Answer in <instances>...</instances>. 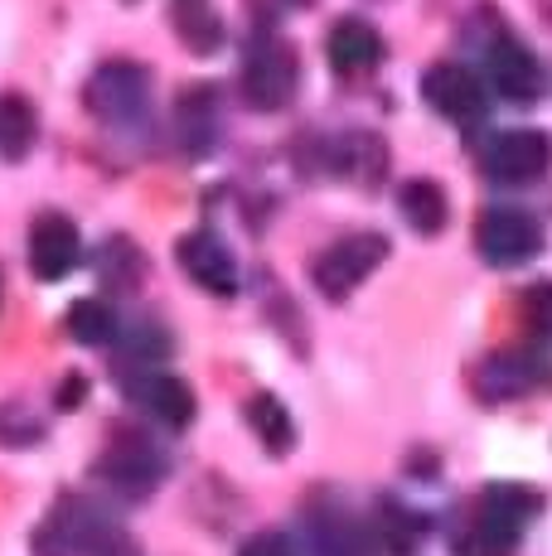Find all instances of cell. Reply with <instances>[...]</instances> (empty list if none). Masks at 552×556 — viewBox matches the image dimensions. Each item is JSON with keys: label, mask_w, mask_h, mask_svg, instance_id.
I'll return each mask as SVG.
<instances>
[{"label": "cell", "mask_w": 552, "mask_h": 556, "mask_svg": "<svg viewBox=\"0 0 552 556\" xmlns=\"http://www.w3.org/2000/svg\"><path fill=\"white\" fill-rule=\"evenodd\" d=\"M88 112L116 131H141L151 122V73L146 63L112 59L88 78Z\"/></svg>", "instance_id": "obj_3"}, {"label": "cell", "mask_w": 552, "mask_h": 556, "mask_svg": "<svg viewBox=\"0 0 552 556\" xmlns=\"http://www.w3.org/2000/svg\"><path fill=\"white\" fill-rule=\"evenodd\" d=\"M238 556H296V547L286 532H252V538L238 547Z\"/></svg>", "instance_id": "obj_26"}, {"label": "cell", "mask_w": 552, "mask_h": 556, "mask_svg": "<svg viewBox=\"0 0 552 556\" xmlns=\"http://www.w3.org/2000/svg\"><path fill=\"white\" fill-rule=\"evenodd\" d=\"M175 256H179V266H185V276L199 286V291H209V295H238V262H233V252H228V242L218 238V232H209V228H199V232H185V238L175 242Z\"/></svg>", "instance_id": "obj_8"}, {"label": "cell", "mask_w": 552, "mask_h": 556, "mask_svg": "<svg viewBox=\"0 0 552 556\" xmlns=\"http://www.w3.org/2000/svg\"><path fill=\"white\" fill-rule=\"evenodd\" d=\"M538 513V494L518 484H494L485 489L475 522L461 538V556H514L518 538H524V522Z\"/></svg>", "instance_id": "obj_2"}, {"label": "cell", "mask_w": 552, "mask_h": 556, "mask_svg": "<svg viewBox=\"0 0 552 556\" xmlns=\"http://www.w3.org/2000/svg\"><path fill=\"white\" fill-rule=\"evenodd\" d=\"M39 136V112L20 92H0V160H25Z\"/></svg>", "instance_id": "obj_19"}, {"label": "cell", "mask_w": 552, "mask_h": 556, "mask_svg": "<svg viewBox=\"0 0 552 556\" xmlns=\"http://www.w3.org/2000/svg\"><path fill=\"white\" fill-rule=\"evenodd\" d=\"M296 83H301V63H296L291 45H281L272 29H262L242 53V98L258 112H281L296 98Z\"/></svg>", "instance_id": "obj_4"}, {"label": "cell", "mask_w": 552, "mask_h": 556, "mask_svg": "<svg viewBox=\"0 0 552 556\" xmlns=\"http://www.w3.org/2000/svg\"><path fill=\"white\" fill-rule=\"evenodd\" d=\"M325 53H330V63L344 78H354V73H368V68H378L384 63V35H378L368 20H359V15H344V20H335L330 25V39H325Z\"/></svg>", "instance_id": "obj_15"}, {"label": "cell", "mask_w": 552, "mask_h": 556, "mask_svg": "<svg viewBox=\"0 0 552 556\" xmlns=\"http://www.w3.org/2000/svg\"><path fill=\"white\" fill-rule=\"evenodd\" d=\"M524 319H528V329H534L538 339H552V281L528 286V295H524Z\"/></svg>", "instance_id": "obj_25"}, {"label": "cell", "mask_w": 552, "mask_h": 556, "mask_svg": "<svg viewBox=\"0 0 552 556\" xmlns=\"http://www.w3.org/2000/svg\"><path fill=\"white\" fill-rule=\"evenodd\" d=\"M98 276L108 291H136L146 281V252L131 238H108L98 248Z\"/></svg>", "instance_id": "obj_21"}, {"label": "cell", "mask_w": 552, "mask_h": 556, "mask_svg": "<svg viewBox=\"0 0 552 556\" xmlns=\"http://www.w3.org/2000/svg\"><path fill=\"white\" fill-rule=\"evenodd\" d=\"M384 256H388L384 232H349V238L330 242V248L311 262V281H315V291L321 295L344 301V295H354L359 286L384 266Z\"/></svg>", "instance_id": "obj_5"}, {"label": "cell", "mask_w": 552, "mask_h": 556, "mask_svg": "<svg viewBox=\"0 0 552 556\" xmlns=\"http://www.w3.org/2000/svg\"><path fill=\"white\" fill-rule=\"evenodd\" d=\"M538 372H543V363H538L534 354H494L480 372V392L494 397V402L518 397V392H528L538 382Z\"/></svg>", "instance_id": "obj_20"}, {"label": "cell", "mask_w": 552, "mask_h": 556, "mask_svg": "<svg viewBox=\"0 0 552 556\" xmlns=\"http://www.w3.org/2000/svg\"><path fill=\"white\" fill-rule=\"evenodd\" d=\"M175 136L195 160L218 151L223 112H218V88L214 83H189V88L175 98Z\"/></svg>", "instance_id": "obj_13"}, {"label": "cell", "mask_w": 552, "mask_h": 556, "mask_svg": "<svg viewBox=\"0 0 552 556\" xmlns=\"http://www.w3.org/2000/svg\"><path fill=\"white\" fill-rule=\"evenodd\" d=\"M170 25L195 59H209L223 45V15L214 10V0H170Z\"/></svg>", "instance_id": "obj_16"}, {"label": "cell", "mask_w": 552, "mask_h": 556, "mask_svg": "<svg viewBox=\"0 0 552 556\" xmlns=\"http://www.w3.org/2000/svg\"><path fill=\"white\" fill-rule=\"evenodd\" d=\"M422 98H427V106H437L446 122L471 126L485 116V83H480V73L465 68V63H437V68H427Z\"/></svg>", "instance_id": "obj_10"}, {"label": "cell", "mask_w": 552, "mask_h": 556, "mask_svg": "<svg viewBox=\"0 0 552 556\" xmlns=\"http://www.w3.org/2000/svg\"><path fill=\"white\" fill-rule=\"evenodd\" d=\"M311 542H315V556H368L364 522L335 504L311 513Z\"/></svg>", "instance_id": "obj_17"}, {"label": "cell", "mask_w": 552, "mask_h": 556, "mask_svg": "<svg viewBox=\"0 0 552 556\" xmlns=\"http://www.w3.org/2000/svg\"><path fill=\"white\" fill-rule=\"evenodd\" d=\"M78 262H83L78 228H73L63 213L35 218V228H29V271H35L39 281H63V276H73Z\"/></svg>", "instance_id": "obj_14"}, {"label": "cell", "mask_w": 552, "mask_h": 556, "mask_svg": "<svg viewBox=\"0 0 552 556\" xmlns=\"http://www.w3.org/2000/svg\"><path fill=\"white\" fill-rule=\"evenodd\" d=\"M398 208H402V218H407L412 228L422 232V238H437V232L446 228V213H451V203H446L437 179L417 175V179H407V185L398 189Z\"/></svg>", "instance_id": "obj_18"}, {"label": "cell", "mask_w": 552, "mask_h": 556, "mask_svg": "<svg viewBox=\"0 0 552 556\" xmlns=\"http://www.w3.org/2000/svg\"><path fill=\"white\" fill-rule=\"evenodd\" d=\"M35 556H141V547L102 504L68 494L35 528Z\"/></svg>", "instance_id": "obj_1"}, {"label": "cell", "mask_w": 552, "mask_h": 556, "mask_svg": "<svg viewBox=\"0 0 552 556\" xmlns=\"http://www.w3.org/2000/svg\"><path fill=\"white\" fill-rule=\"evenodd\" d=\"M126 397L141 406L151 421L170 426V431H185L195 421V392H189L185 378H175L165 368H146L136 378H126Z\"/></svg>", "instance_id": "obj_12"}, {"label": "cell", "mask_w": 552, "mask_h": 556, "mask_svg": "<svg viewBox=\"0 0 552 556\" xmlns=\"http://www.w3.org/2000/svg\"><path fill=\"white\" fill-rule=\"evenodd\" d=\"M485 68H490V83L504 102H538L548 88L543 63L524 39H494L490 53H485Z\"/></svg>", "instance_id": "obj_9"}, {"label": "cell", "mask_w": 552, "mask_h": 556, "mask_svg": "<svg viewBox=\"0 0 552 556\" xmlns=\"http://www.w3.org/2000/svg\"><path fill=\"white\" fill-rule=\"evenodd\" d=\"M475 248L490 266H524L543 252V223L524 208H485L475 223Z\"/></svg>", "instance_id": "obj_6"}, {"label": "cell", "mask_w": 552, "mask_h": 556, "mask_svg": "<svg viewBox=\"0 0 552 556\" xmlns=\"http://www.w3.org/2000/svg\"><path fill=\"white\" fill-rule=\"evenodd\" d=\"M68 334L83 349H108L116 339V309L108 301H98V295H83V301L68 305Z\"/></svg>", "instance_id": "obj_23"}, {"label": "cell", "mask_w": 552, "mask_h": 556, "mask_svg": "<svg viewBox=\"0 0 552 556\" xmlns=\"http://www.w3.org/2000/svg\"><path fill=\"white\" fill-rule=\"evenodd\" d=\"M0 301H5V281H0Z\"/></svg>", "instance_id": "obj_28"}, {"label": "cell", "mask_w": 552, "mask_h": 556, "mask_svg": "<svg viewBox=\"0 0 552 556\" xmlns=\"http://www.w3.org/2000/svg\"><path fill=\"white\" fill-rule=\"evenodd\" d=\"M552 165V136L548 131H504L485 151V175L499 185H534Z\"/></svg>", "instance_id": "obj_7"}, {"label": "cell", "mask_w": 552, "mask_h": 556, "mask_svg": "<svg viewBox=\"0 0 552 556\" xmlns=\"http://www.w3.org/2000/svg\"><path fill=\"white\" fill-rule=\"evenodd\" d=\"M83 397V378H78V372H68V388H63V397H59V406H73V402H78Z\"/></svg>", "instance_id": "obj_27"}, {"label": "cell", "mask_w": 552, "mask_h": 556, "mask_svg": "<svg viewBox=\"0 0 552 556\" xmlns=\"http://www.w3.org/2000/svg\"><path fill=\"white\" fill-rule=\"evenodd\" d=\"M98 475L108 479L112 489H122L126 498H141V494H151V489L161 484L165 459H161V451H155L151 441H146V435H116V441L108 445V455H102Z\"/></svg>", "instance_id": "obj_11"}, {"label": "cell", "mask_w": 552, "mask_h": 556, "mask_svg": "<svg viewBox=\"0 0 552 556\" xmlns=\"http://www.w3.org/2000/svg\"><path fill=\"white\" fill-rule=\"evenodd\" d=\"M45 441V421L20 402H0V445L20 451V445H39Z\"/></svg>", "instance_id": "obj_24"}, {"label": "cell", "mask_w": 552, "mask_h": 556, "mask_svg": "<svg viewBox=\"0 0 552 556\" xmlns=\"http://www.w3.org/2000/svg\"><path fill=\"white\" fill-rule=\"evenodd\" d=\"M248 426H252V435H258L262 445H267L272 455H286L296 445V421H291V412H286L281 402L272 397V392H258V397L248 402Z\"/></svg>", "instance_id": "obj_22"}]
</instances>
